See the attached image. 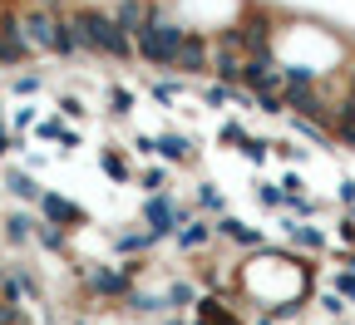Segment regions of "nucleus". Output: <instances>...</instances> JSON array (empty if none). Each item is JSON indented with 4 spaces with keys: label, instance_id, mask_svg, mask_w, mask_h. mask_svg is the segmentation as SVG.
<instances>
[{
    "label": "nucleus",
    "instance_id": "obj_1",
    "mask_svg": "<svg viewBox=\"0 0 355 325\" xmlns=\"http://www.w3.org/2000/svg\"><path fill=\"white\" fill-rule=\"evenodd\" d=\"M69 20L79 30V44H84V60H109V64H139L133 55V35L109 15V10H94V6H69Z\"/></svg>",
    "mask_w": 355,
    "mask_h": 325
},
{
    "label": "nucleus",
    "instance_id": "obj_2",
    "mask_svg": "<svg viewBox=\"0 0 355 325\" xmlns=\"http://www.w3.org/2000/svg\"><path fill=\"white\" fill-rule=\"evenodd\" d=\"M74 281H79V296L89 306H123L133 296V286H139L123 261H74Z\"/></svg>",
    "mask_w": 355,
    "mask_h": 325
},
{
    "label": "nucleus",
    "instance_id": "obj_3",
    "mask_svg": "<svg viewBox=\"0 0 355 325\" xmlns=\"http://www.w3.org/2000/svg\"><path fill=\"white\" fill-rule=\"evenodd\" d=\"M282 10L261 6V0H242V10L232 20V30L242 35V50L247 55H277V35H282Z\"/></svg>",
    "mask_w": 355,
    "mask_h": 325
},
{
    "label": "nucleus",
    "instance_id": "obj_4",
    "mask_svg": "<svg viewBox=\"0 0 355 325\" xmlns=\"http://www.w3.org/2000/svg\"><path fill=\"white\" fill-rule=\"evenodd\" d=\"M188 217H193V202H183L178 193L144 197V207H139V222L153 231V242H173V237H178V227H183Z\"/></svg>",
    "mask_w": 355,
    "mask_h": 325
},
{
    "label": "nucleus",
    "instance_id": "obj_5",
    "mask_svg": "<svg viewBox=\"0 0 355 325\" xmlns=\"http://www.w3.org/2000/svg\"><path fill=\"white\" fill-rule=\"evenodd\" d=\"M35 212H40V222L60 227L64 237H79V231L94 227V217H89L84 202H74V197H64V193H55V188H44V197L35 202Z\"/></svg>",
    "mask_w": 355,
    "mask_h": 325
},
{
    "label": "nucleus",
    "instance_id": "obj_6",
    "mask_svg": "<svg viewBox=\"0 0 355 325\" xmlns=\"http://www.w3.org/2000/svg\"><path fill=\"white\" fill-rule=\"evenodd\" d=\"M35 55H30V39H25V25H20V10L15 0H0V69H25Z\"/></svg>",
    "mask_w": 355,
    "mask_h": 325
},
{
    "label": "nucleus",
    "instance_id": "obj_7",
    "mask_svg": "<svg viewBox=\"0 0 355 325\" xmlns=\"http://www.w3.org/2000/svg\"><path fill=\"white\" fill-rule=\"evenodd\" d=\"M173 74L178 79H207L212 74V35H202V30H188L183 35V50H178V60H173Z\"/></svg>",
    "mask_w": 355,
    "mask_h": 325
},
{
    "label": "nucleus",
    "instance_id": "obj_8",
    "mask_svg": "<svg viewBox=\"0 0 355 325\" xmlns=\"http://www.w3.org/2000/svg\"><path fill=\"white\" fill-rule=\"evenodd\" d=\"M193 320L198 325H247V310L237 306V296L227 291H202L198 296V306H193Z\"/></svg>",
    "mask_w": 355,
    "mask_h": 325
},
{
    "label": "nucleus",
    "instance_id": "obj_9",
    "mask_svg": "<svg viewBox=\"0 0 355 325\" xmlns=\"http://www.w3.org/2000/svg\"><path fill=\"white\" fill-rule=\"evenodd\" d=\"M153 148H158V163L163 168H193L198 163V138L193 133H183V128H163V133H153Z\"/></svg>",
    "mask_w": 355,
    "mask_h": 325
},
{
    "label": "nucleus",
    "instance_id": "obj_10",
    "mask_svg": "<svg viewBox=\"0 0 355 325\" xmlns=\"http://www.w3.org/2000/svg\"><path fill=\"white\" fill-rule=\"evenodd\" d=\"M109 252H114L119 261H133V256H153L158 242H153V231H148L144 222H128V227H114V231H109Z\"/></svg>",
    "mask_w": 355,
    "mask_h": 325
},
{
    "label": "nucleus",
    "instance_id": "obj_11",
    "mask_svg": "<svg viewBox=\"0 0 355 325\" xmlns=\"http://www.w3.org/2000/svg\"><path fill=\"white\" fill-rule=\"evenodd\" d=\"M212 231H217V242H227V247H237V252H261L266 247V237H261V227H252V222H242V217H212Z\"/></svg>",
    "mask_w": 355,
    "mask_h": 325
},
{
    "label": "nucleus",
    "instance_id": "obj_12",
    "mask_svg": "<svg viewBox=\"0 0 355 325\" xmlns=\"http://www.w3.org/2000/svg\"><path fill=\"white\" fill-rule=\"evenodd\" d=\"M212 242H217V231H212V217H188L183 227H178V237H173V247L178 252H188V256H207L212 252Z\"/></svg>",
    "mask_w": 355,
    "mask_h": 325
},
{
    "label": "nucleus",
    "instance_id": "obj_13",
    "mask_svg": "<svg viewBox=\"0 0 355 325\" xmlns=\"http://www.w3.org/2000/svg\"><path fill=\"white\" fill-rule=\"evenodd\" d=\"M0 188H6V193L15 197V207H35V202L44 197L40 177H35L30 168H6V173H0Z\"/></svg>",
    "mask_w": 355,
    "mask_h": 325
},
{
    "label": "nucleus",
    "instance_id": "obj_14",
    "mask_svg": "<svg viewBox=\"0 0 355 325\" xmlns=\"http://www.w3.org/2000/svg\"><path fill=\"white\" fill-rule=\"evenodd\" d=\"M35 227H40V217H35V207H10L6 212V242L10 247H35Z\"/></svg>",
    "mask_w": 355,
    "mask_h": 325
},
{
    "label": "nucleus",
    "instance_id": "obj_15",
    "mask_svg": "<svg viewBox=\"0 0 355 325\" xmlns=\"http://www.w3.org/2000/svg\"><path fill=\"white\" fill-rule=\"evenodd\" d=\"M193 212L198 217H227V197H222V188L212 177H198L193 182Z\"/></svg>",
    "mask_w": 355,
    "mask_h": 325
},
{
    "label": "nucleus",
    "instance_id": "obj_16",
    "mask_svg": "<svg viewBox=\"0 0 355 325\" xmlns=\"http://www.w3.org/2000/svg\"><path fill=\"white\" fill-rule=\"evenodd\" d=\"M99 168H104L109 182H119V188H123V182H133V173H139V168H133V158H128L119 143H104V148H99Z\"/></svg>",
    "mask_w": 355,
    "mask_h": 325
},
{
    "label": "nucleus",
    "instance_id": "obj_17",
    "mask_svg": "<svg viewBox=\"0 0 355 325\" xmlns=\"http://www.w3.org/2000/svg\"><path fill=\"white\" fill-rule=\"evenodd\" d=\"M133 109H139V94H133L128 84H109V89H104V114H109L114 123L133 118Z\"/></svg>",
    "mask_w": 355,
    "mask_h": 325
},
{
    "label": "nucleus",
    "instance_id": "obj_18",
    "mask_svg": "<svg viewBox=\"0 0 355 325\" xmlns=\"http://www.w3.org/2000/svg\"><path fill=\"white\" fill-rule=\"evenodd\" d=\"M133 182H139V188H144V197L173 193V173H168L163 163H153V168H139V173H133Z\"/></svg>",
    "mask_w": 355,
    "mask_h": 325
},
{
    "label": "nucleus",
    "instance_id": "obj_19",
    "mask_svg": "<svg viewBox=\"0 0 355 325\" xmlns=\"http://www.w3.org/2000/svg\"><path fill=\"white\" fill-rule=\"evenodd\" d=\"M183 89H188V79L163 74V79H153V84H148V99H153V104H163V109H173L178 99H183Z\"/></svg>",
    "mask_w": 355,
    "mask_h": 325
},
{
    "label": "nucleus",
    "instance_id": "obj_20",
    "mask_svg": "<svg viewBox=\"0 0 355 325\" xmlns=\"http://www.w3.org/2000/svg\"><path fill=\"white\" fill-rule=\"evenodd\" d=\"M198 99H202L207 109H227V104H237V89L217 84V79H202V84H198Z\"/></svg>",
    "mask_w": 355,
    "mask_h": 325
},
{
    "label": "nucleus",
    "instance_id": "obj_21",
    "mask_svg": "<svg viewBox=\"0 0 355 325\" xmlns=\"http://www.w3.org/2000/svg\"><path fill=\"white\" fill-rule=\"evenodd\" d=\"M247 138H252V133H247V123H242V118H227V123L217 128V143H222V148H232V153H242Z\"/></svg>",
    "mask_w": 355,
    "mask_h": 325
},
{
    "label": "nucleus",
    "instance_id": "obj_22",
    "mask_svg": "<svg viewBox=\"0 0 355 325\" xmlns=\"http://www.w3.org/2000/svg\"><path fill=\"white\" fill-rule=\"evenodd\" d=\"M311 306H321V315H326L331 325H336V320H345V310H350V306H345V301H340L336 291H326V286H321L316 296H311Z\"/></svg>",
    "mask_w": 355,
    "mask_h": 325
},
{
    "label": "nucleus",
    "instance_id": "obj_23",
    "mask_svg": "<svg viewBox=\"0 0 355 325\" xmlns=\"http://www.w3.org/2000/svg\"><path fill=\"white\" fill-rule=\"evenodd\" d=\"M55 109H60V118H69V123H84V118H89V104H84V94H69V89H64V94L55 99Z\"/></svg>",
    "mask_w": 355,
    "mask_h": 325
},
{
    "label": "nucleus",
    "instance_id": "obj_24",
    "mask_svg": "<svg viewBox=\"0 0 355 325\" xmlns=\"http://www.w3.org/2000/svg\"><path fill=\"white\" fill-rule=\"evenodd\" d=\"M40 89H44V74H40V69H15V74H10V94L25 99V94H40Z\"/></svg>",
    "mask_w": 355,
    "mask_h": 325
},
{
    "label": "nucleus",
    "instance_id": "obj_25",
    "mask_svg": "<svg viewBox=\"0 0 355 325\" xmlns=\"http://www.w3.org/2000/svg\"><path fill=\"white\" fill-rule=\"evenodd\" d=\"M252 197L266 207V212H282V202H286V193H282V182H261L257 177V188H252Z\"/></svg>",
    "mask_w": 355,
    "mask_h": 325
},
{
    "label": "nucleus",
    "instance_id": "obj_26",
    "mask_svg": "<svg viewBox=\"0 0 355 325\" xmlns=\"http://www.w3.org/2000/svg\"><path fill=\"white\" fill-rule=\"evenodd\" d=\"M331 138H336V148H345V153H355V118H345V114H336V123H331Z\"/></svg>",
    "mask_w": 355,
    "mask_h": 325
},
{
    "label": "nucleus",
    "instance_id": "obj_27",
    "mask_svg": "<svg viewBox=\"0 0 355 325\" xmlns=\"http://www.w3.org/2000/svg\"><path fill=\"white\" fill-rule=\"evenodd\" d=\"M242 158H247L252 168H261L266 158H272V138H257V133H252L247 143H242Z\"/></svg>",
    "mask_w": 355,
    "mask_h": 325
},
{
    "label": "nucleus",
    "instance_id": "obj_28",
    "mask_svg": "<svg viewBox=\"0 0 355 325\" xmlns=\"http://www.w3.org/2000/svg\"><path fill=\"white\" fill-rule=\"evenodd\" d=\"M326 291H336V296H340L345 306H355V271H336Z\"/></svg>",
    "mask_w": 355,
    "mask_h": 325
},
{
    "label": "nucleus",
    "instance_id": "obj_29",
    "mask_svg": "<svg viewBox=\"0 0 355 325\" xmlns=\"http://www.w3.org/2000/svg\"><path fill=\"white\" fill-rule=\"evenodd\" d=\"M272 158H286V163H306V148L291 143V138H272Z\"/></svg>",
    "mask_w": 355,
    "mask_h": 325
},
{
    "label": "nucleus",
    "instance_id": "obj_30",
    "mask_svg": "<svg viewBox=\"0 0 355 325\" xmlns=\"http://www.w3.org/2000/svg\"><path fill=\"white\" fill-rule=\"evenodd\" d=\"M336 197L345 202V212L355 207V177H340V188H336Z\"/></svg>",
    "mask_w": 355,
    "mask_h": 325
},
{
    "label": "nucleus",
    "instance_id": "obj_31",
    "mask_svg": "<svg viewBox=\"0 0 355 325\" xmlns=\"http://www.w3.org/2000/svg\"><path fill=\"white\" fill-rule=\"evenodd\" d=\"M340 242H345V247H355V212H345V217H340Z\"/></svg>",
    "mask_w": 355,
    "mask_h": 325
},
{
    "label": "nucleus",
    "instance_id": "obj_32",
    "mask_svg": "<svg viewBox=\"0 0 355 325\" xmlns=\"http://www.w3.org/2000/svg\"><path fill=\"white\" fill-rule=\"evenodd\" d=\"M336 266H340V271H355V247H340V252H336Z\"/></svg>",
    "mask_w": 355,
    "mask_h": 325
},
{
    "label": "nucleus",
    "instance_id": "obj_33",
    "mask_svg": "<svg viewBox=\"0 0 355 325\" xmlns=\"http://www.w3.org/2000/svg\"><path fill=\"white\" fill-rule=\"evenodd\" d=\"M247 325H277V320H272V315H266V310H257V315H252Z\"/></svg>",
    "mask_w": 355,
    "mask_h": 325
},
{
    "label": "nucleus",
    "instance_id": "obj_34",
    "mask_svg": "<svg viewBox=\"0 0 355 325\" xmlns=\"http://www.w3.org/2000/svg\"><path fill=\"white\" fill-rule=\"evenodd\" d=\"M153 325H188V315H163V320H153Z\"/></svg>",
    "mask_w": 355,
    "mask_h": 325
},
{
    "label": "nucleus",
    "instance_id": "obj_35",
    "mask_svg": "<svg viewBox=\"0 0 355 325\" xmlns=\"http://www.w3.org/2000/svg\"><path fill=\"white\" fill-rule=\"evenodd\" d=\"M336 325H350V320H336Z\"/></svg>",
    "mask_w": 355,
    "mask_h": 325
},
{
    "label": "nucleus",
    "instance_id": "obj_36",
    "mask_svg": "<svg viewBox=\"0 0 355 325\" xmlns=\"http://www.w3.org/2000/svg\"><path fill=\"white\" fill-rule=\"evenodd\" d=\"M350 212H355V207H350Z\"/></svg>",
    "mask_w": 355,
    "mask_h": 325
}]
</instances>
